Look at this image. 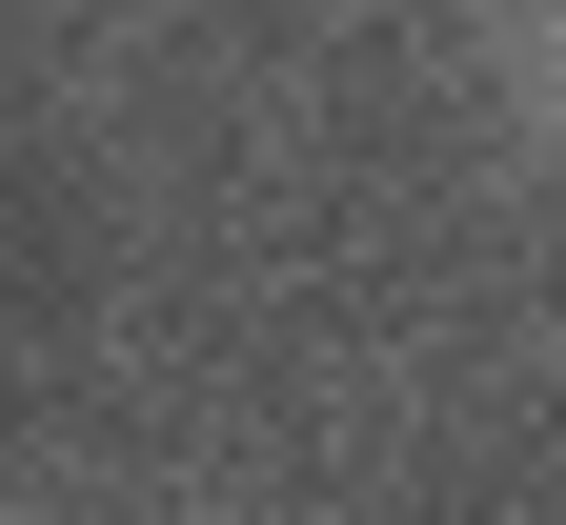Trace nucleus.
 <instances>
[{
  "instance_id": "obj_1",
  "label": "nucleus",
  "mask_w": 566,
  "mask_h": 525,
  "mask_svg": "<svg viewBox=\"0 0 566 525\" xmlns=\"http://www.w3.org/2000/svg\"><path fill=\"white\" fill-rule=\"evenodd\" d=\"M506 82H526V122L566 141V0H506Z\"/></svg>"
}]
</instances>
